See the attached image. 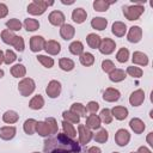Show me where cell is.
Masks as SVG:
<instances>
[{
  "instance_id": "obj_1",
  "label": "cell",
  "mask_w": 153,
  "mask_h": 153,
  "mask_svg": "<svg viewBox=\"0 0 153 153\" xmlns=\"http://www.w3.org/2000/svg\"><path fill=\"white\" fill-rule=\"evenodd\" d=\"M45 153H78L80 146L73 139L68 137L65 133H57L56 136L44 141Z\"/></svg>"
},
{
  "instance_id": "obj_2",
  "label": "cell",
  "mask_w": 153,
  "mask_h": 153,
  "mask_svg": "<svg viewBox=\"0 0 153 153\" xmlns=\"http://www.w3.org/2000/svg\"><path fill=\"white\" fill-rule=\"evenodd\" d=\"M54 5V1H43V0H33L27 6V12L32 16H41L45 12L47 7Z\"/></svg>"
},
{
  "instance_id": "obj_3",
  "label": "cell",
  "mask_w": 153,
  "mask_h": 153,
  "mask_svg": "<svg viewBox=\"0 0 153 153\" xmlns=\"http://www.w3.org/2000/svg\"><path fill=\"white\" fill-rule=\"evenodd\" d=\"M123 14L128 20H137L143 13L145 8L140 4H134L130 6H123Z\"/></svg>"
},
{
  "instance_id": "obj_4",
  "label": "cell",
  "mask_w": 153,
  "mask_h": 153,
  "mask_svg": "<svg viewBox=\"0 0 153 153\" xmlns=\"http://www.w3.org/2000/svg\"><path fill=\"white\" fill-rule=\"evenodd\" d=\"M36 88L35 80L31 78H23L18 84V91L23 97H29Z\"/></svg>"
},
{
  "instance_id": "obj_5",
  "label": "cell",
  "mask_w": 153,
  "mask_h": 153,
  "mask_svg": "<svg viewBox=\"0 0 153 153\" xmlns=\"http://www.w3.org/2000/svg\"><path fill=\"white\" fill-rule=\"evenodd\" d=\"M115 48H116V42L111 38H103L100 41V44H99V48L98 50L103 54V55H110L115 51Z\"/></svg>"
},
{
  "instance_id": "obj_6",
  "label": "cell",
  "mask_w": 153,
  "mask_h": 153,
  "mask_svg": "<svg viewBox=\"0 0 153 153\" xmlns=\"http://www.w3.org/2000/svg\"><path fill=\"white\" fill-rule=\"evenodd\" d=\"M78 131H79V142L81 145H86L88 143L92 137H93V133L91 129H88L85 124H79L78 126Z\"/></svg>"
},
{
  "instance_id": "obj_7",
  "label": "cell",
  "mask_w": 153,
  "mask_h": 153,
  "mask_svg": "<svg viewBox=\"0 0 153 153\" xmlns=\"http://www.w3.org/2000/svg\"><path fill=\"white\" fill-rule=\"evenodd\" d=\"M45 92L48 97L50 98H57L61 93V82L57 80H51L48 82V86L45 87Z\"/></svg>"
},
{
  "instance_id": "obj_8",
  "label": "cell",
  "mask_w": 153,
  "mask_h": 153,
  "mask_svg": "<svg viewBox=\"0 0 153 153\" xmlns=\"http://www.w3.org/2000/svg\"><path fill=\"white\" fill-rule=\"evenodd\" d=\"M130 141V134L127 129H118L115 134V142L121 146V147H124L129 143Z\"/></svg>"
},
{
  "instance_id": "obj_9",
  "label": "cell",
  "mask_w": 153,
  "mask_h": 153,
  "mask_svg": "<svg viewBox=\"0 0 153 153\" xmlns=\"http://www.w3.org/2000/svg\"><path fill=\"white\" fill-rule=\"evenodd\" d=\"M142 38V29L137 25H134L129 29L128 33H127V39L130 43H137L140 42Z\"/></svg>"
},
{
  "instance_id": "obj_10",
  "label": "cell",
  "mask_w": 153,
  "mask_h": 153,
  "mask_svg": "<svg viewBox=\"0 0 153 153\" xmlns=\"http://www.w3.org/2000/svg\"><path fill=\"white\" fill-rule=\"evenodd\" d=\"M44 44H45V39L42 36H32L30 38V49L33 53H38L42 49H44Z\"/></svg>"
},
{
  "instance_id": "obj_11",
  "label": "cell",
  "mask_w": 153,
  "mask_h": 153,
  "mask_svg": "<svg viewBox=\"0 0 153 153\" xmlns=\"http://www.w3.org/2000/svg\"><path fill=\"white\" fill-rule=\"evenodd\" d=\"M65 14L61 12V11H53L50 12L49 17H48V20L51 25L54 26H61L65 24Z\"/></svg>"
},
{
  "instance_id": "obj_12",
  "label": "cell",
  "mask_w": 153,
  "mask_h": 153,
  "mask_svg": "<svg viewBox=\"0 0 153 153\" xmlns=\"http://www.w3.org/2000/svg\"><path fill=\"white\" fill-rule=\"evenodd\" d=\"M120 97H121V92L117 88H114V87H108L103 92V99L105 102H109V103L117 102L120 99Z\"/></svg>"
},
{
  "instance_id": "obj_13",
  "label": "cell",
  "mask_w": 153,
  "mask_h": 153,
  "mask_svg": "<svg viewBox=\"0 0 153 153\" xmlns=\"http://www.w3.org/2000/svg\"><path fill=\"white\" fill-rule=\"evenodd\" d=\"M145 100V92L143 90L139 88V90H135L134 92H131V94L129 96V103L133 105V106H140Z\"/></svg>"
},
{
  "instance_id": "obj_14",
  "label": "cell",
  "mask_w": 153,
  "mask_h": 153,
  "mask_svg": "<svg viewBox=\"0 0 153 153\" xmlns=\"http://www.w3.org/2000/svg\"><path fill=\"white\" fill-rule=\"evenodd\" d=\"M75 35V29L73 25L71 24H63L60 26V36L65 39V41H69L74 37Z\"/></svg>"
},
{
  "instance_id": "obj_15",
  "label": "cell",
  "mask_w": 153,
  "mask_h": 153,
  "mask_svg": "<svg viewBox=\"0 0 153 153\" xmlns=\"http://www.w3.org/2000/svg\"><path fill=\"white\" fill-rule=\"evenodd\" d=\"M44 50H45L47 54H49V55H57V54L61 51V44H60L57 41H54V39L45 41Z\"/></svg>"
},
{
  "instance_id": "obj_16",
  "label": "cell",
  "mask_w": 153,
  "mask_h": 153,
  "mask_svg": "<svg viewBox=\"0 0 153 153\" xmlns=\"http://www.w3.org/2000/svg\"><path fill=\"white\" fill-rule=\"evenodd\" d=\"M17 134V129L13 126H5L2 128H0V139L5 140V141H10L12 140Z\"/></svg>"
},
{
  "instance_id": "obj_17",
  "label": "cell",
  "mask_w": 153,
  "mask_h": 153,
  "mask_svg": "<svg viewBox=\"0 0 153 153\" xmlns=\"http://www.w3.org/2000/svg\"><path fill=\"white\" fill-rule=\"evenodd\" d=\"M131 61H133L134 65H139V66L145 67V66L148 65V56L142 51H134Z\"/></svg>"
},
{
  "instance_id": "obj_18",
  "label": "cell",
  "mask_w": 153,
  "mask_h": 153,
  "mask_svg": "<svg viewBox=\"0 0 153 153\" xmlns=\"http://www.w3.org/2000/svg\"><path fill=\"white\" fill-rule=\"evenodd\" d=\"M100 124H102V122H100L99 116H97V115H94V114H91V115L87 116L85 126H86L88 129H91V130L99 129V128H100Z\"/></svg>"
},
{
  "instance_id": "obj_19",
  "label": "cell",
  "mask_w": 153,
  "mask_h": 153,
  "mask_svg": "<svg viewBox=\"0 0 153 153\" xmlns=\"http://www.w3.org/2000/svg\"><path fill=\"white\" fill-rule=\"evenodd\" d=\"M86 18H87V13H86V11L84 8L78 7V8L73 10V12H72V20L74 23L81 24V23H84L86 20Z\"/></svg>"
},
{
  "instance_id": "obj_20",
  "label": "cell",
  "mask_w": 153,
  "mask_h": 153,
  "mask_svg": "<svg viewBox=\"0 0 153 153\" xmlns=\"http://www.w3.org/2000/svg\"><path fill=\"white\" fill-rule=\"evenodd\" d=\"M129 127H130V129H131L135 134H141V133H143V130H145V128H146L143 121L140 120V118H137V117H134V118L130 120Z\"/></svg>"
},
{
  "instance_id": "obj_21",
  "label": "cell",
  "mask_w": 153,
  "mask_h": 153,
  "mask_svg": "<svg viewBox=\"0 0 153 153\" xmlns=\"http://www.w3.org/2000/svg\"><path fill=\"white\" fill-rule=\"evenodd\" d=\"M110 111H111L112 117H115L118 121H123L128 116V109L124 108V106H120V105L118 106H114Z\"/></svg>"
},
{
  "instance_id": "obj_22",
  "label": "cell",
  "mask_w": 153,
  "mask_h": 153,
  "mask_svg": "<svg viewBox=\"0 0 153 153\" xmlns=\"http://www.w3.org/2000/svg\"><path fill=\"white\" fill-rule=\"evenodd\" d=\"M111 32L116 36V37H123L127 32V25L122 22H115L112 24L111 27Z\"/></svg>"
},
{
  "instance_id": "obj_23",
  "label": "cell",
  "mask_w": 153,
  "mask_h": 153,
  "mask_svg": "<svg viewBox=\"0 0 153 153\" xmlns=\"http://www.w3.org/2000/svg\"><path fill=\"white\" fill-rule=\"evenodd\" d=\"M109 79L112 82H121V81H123L126 79V72L123 69L115 68L114 71H111L109 73Z\"/></svg>"
},
{
  "instance_id": "obj_24",
  "label": "cell",
  "mask_w": 153,
  "mask_h": 153,
  "mask_svg": "<svg viewBox=\"0 0 153 153\" xmlns=\"http://www.w3.org/2000/svg\"><path fill=\"white\" fill-rule=\"evenodd\" d=\"M18 120H19V115L14 110H7L2 115V121L7 124H13V123L18 122Z\"/></svg>"
},
{
  "instance_id": "obj_25",
  "label": "cell",
  "mask_w": 153,
  "mask_h": 153,
  "mask_svg": "<svg viewBox=\"0 0 153 153\" xmlns=\"http://www.w3.org/2000/svg\"><path fill=\"white\" fill-rule=\"evenodd\" d=\"M44 106V98L41 94H36L29 102V108L32 110H39Z\"/></svg>"
},
{
  "instance_id": "obj_26",
  "label": "cell",
  "mask_w": 153,
  "mask_h": 153,
  "mask_svg": "<svg viewBox=\"0 0 153 153\" xmlns=\"http://www.w3.org/2000/svg\"><path fill=\"white\" fill-rule=\"evenodd\" d=\"M116 2V0L114 1H106V0H94L93 1V8L98 12H106L110 7L111 4Z\"/></svg>"
},
{
  "instance_id": "obj_27",
  "label": "cell",
  "mask_w": 153,
  "mask_h": 153,
  "mask_svg": "<svg viewBox=\"0 0 153 153\" xmlns=\"http://www.w3.org/2000/svg\"><path fill=\"white\" fill-rule=\"evenodd\" d=\"M91 26L98 31H103L108 26V20L103 17H94L91 20Z\"/></svg>"
},
{
  "instance_id": "obj_28",
  "label": "cell",
  "mask_w": 153,
  "mask_h": 153,
  "mask_svg": "<svg viewBox=\"0 0 153 153\" xmlns=\"http://www.w3.org/2000/svg\"><path fill=\"white\" fill-rule=\"evenodd\" d=\"M36 133L41 136H49L51 135L50 134V129H49V126L47 124L45 121H38L37 124H36Z\"/></svg>"
},
{
  "instance_id": "obj_29",
  "label": "cell",
  "mask_w": 153,
  "mask_h": 153,
  "mask_svg": "<svg viewBox=\"0 0 153 153\" xmlns=\"http://www.w3.org/2000/svg\"><path fill=\"white\" fill-rule=\"evenodd\" d=\"M11 74L14 78H24L25 74H26V68H25L24 65L17 63V65H14V66L11 67Z\"/></svg>"
},
{
  "instance_id": "obj_30",
  "label": "cell",
  "mask_w": 153,
  "mask_h": 153,
  "mask_svg": "<svg viewBox=\"0 0 153 153\" xmlns=\"http://www.w3.org/2000/svg\"><path fill=\"white\" fill-rule=\"evenodd\" d=\"M100 41H102V38L96 33H88L87 37H86V42H87L88 47L92 48V49H98L99 44H100Z\"/></svg>"
},
{
  "instance_id": "obj_31",
  "label": "cell",
  "mask_w": 153,
  "mask_h": 153,
  "mask_svg": "<svg viewBox=\"0 0 153 153\" xmlns=\"http://www.w3.org/2000/svg\"><path fill=\"white\" fill-rule=\"evenodd\" d=\"M59 66L62 71L65 72H71L74 67H75V63L72 59H67V57H62L59 60Z\"/></svg>"
},
{
  "instance_id": "obj_32",
  "label": "cell",
  "mask_w": 153,
  "mask_h": 153,
  "mask_svg": "<svg viewBox=\"0 0 153 153\" xmlns=\"http://www.w3.org/2000/svg\"><path fill=\"white\" fill-rule=\"evenodd\" d=\"M36 124H37V121L33 120V118H29L24 122L23 124V129L24 131L27 134V135H32L35 131H36Z\"/></svg>"
},
{
  "instance_id": "obj_33",
  "label": "cell",
  "mask_w": 153,
  "mask_h": 153,
  "mask_svg": "<svg viewBox=\"0 0 153 153\" xmlns=\"http://www.w3.org/2000/svg\"><path fill=\"white\" fill-rule=\"evenodd\" d=\"M79 60H80V63L82 66H85V67H90V66H92L94 63V56H93V54L87 53V51L86 53H82L80 55Z\"/></svg>"
},
{
  "instance_id": "obj_34",
  "label": "cell",
  "mask_w": 153,
  "mask_h": 153,
  "mask_svg": "<svg viewBox=\"0 0 153 153\" xmlns=\"http://www.w3.org/2000/svg\"><path fill=\"white\" fill-rule=\"evenodd\" d=\"M61 124H62L63 133H65L68 137L74 139V137L76 136V130H75V128L73 127V124H72V123H69V122H67V121H63Z\"/></svg>"
},
{
  "instance_id": "obj_35",
  "label": "cell",
  "mask_w": 153,
  "mask_h": 153,
  "mask_svg": "<svg viewBox=\"0 0 153 153\" xmlns=\"http://www.w3.org/2000/svg\"><path fill=\"white\" fill-rule=\"evenodd\" d=\"M24 27L26 29V31H30V32L36 31L39 27V22L33 18H26L24 20Z\"/></svg>"
},
{
  "instance_id": "obj_36",
  "label": "cell",
  "mask_w": 153,
  "mask_h": 153,
  "mask_svg": "<svg viewBox=\"0 0 153 153\" xmlns=\"http://www.w3.org/2000/svg\"><path fill=\"white\" fill-rule=\"evenodd\" d=\"M69 51L73 55H81L84 53V44L80 41H74L69 44Z\"/></svg>"
},
{
  "instance_id": "obj_37",
  "label": "cell",
  "mask_w": 153,
  "mask_h": 153,
  "mask_svg": "<svg viewBox=\"0 0 153 153\" xmlns=\"http://www.w3.org/2000/svg\"><path fill=\"white\" fill-rule=\"evenodd\" d=\"M62 117H63V121H67L69 123H79L80 122V117L76 114L72 112L71 110H65L62 112Z\"/></svg>"
},
{
  "instance_id": "obj_38",
  "label": "cell",
  "mask_w": 153,
  "mask_h": 153,
  "mask_svg": "<svg viewBox=\"0 0 153 153\" xmlns=\"http://www.w3.org/2000/svg\"><path fill=\"white\" fill-rule=\"evenodd\" d=\"M16 36L17 35H14L12 31H10L8 29H6V30H2L1 31V39H2V42L4 43H6V44H12V42H13V39L16 38Z\"/></svg>"
},
{
  "instance_id": "obj_39",
  "label": "cell",
  "mask_w": 153,
  "mask_h": 153,
  "mask_svg": "<svg viewBox=\"0 0 153 153\" xmlns=\"http://www.w3.org/2000/svg\"><path fill=\"white\" fill-rule=\"evenodd\" d=\"M71 111L72 112H74V114H76L79 117L80 116H85L86 117V108L81 104V103H73L72 104V106H71Z\"/></svg>"
},
{
  "instance_id": "obj_40",
  "label": "cell",
  "mask_w": 153,
  "mask_h": 153,
  "mask_svg": "<svg viewBox=\"0 0 153 153\" xmlns=\"http://www.w3.org/2000/svg\"><path fill=\"white\" fill-rule=\"evenodd\" d=\"M108 139H109V133L105 129H99V131L94 134V141L98 143H105Z\"/></svg>"
},
{
  "instance_id": "obj_41",
  "label": "cell",
  "mask_w": 153,
  "mask_h": 153,
  "mask_svg": "<svg viewBox=\"0 0 153 153\" xmlns=\"http://www.w3.org/2000/svg\"><path fill=\"white\" fill-rule=\"evenodd\" d=\"M99 118H100V122H103V123H105V124H109V123L112 122V118H114V117H112V115H111L110 109L105 108V109H103V110L100 111Z\"/></svg>"
},
{
  "instance_id": "obj_42",
  "label": "cell",
  "mask_w": 153,
  "mask_h": 153,
  "mask_svg": "<svg viewBox=\"0 0 153 153\" xmlns=\"http://www.w3.org/2000/svg\"><path fill=\"white\" fill-rule=\"evenodd\" d=\"M6 26L8 27L10 31H19L22 29V23L17 18H12L6 22Z\"/></svg>"
},
{
  "instance_id": "obj_43",
  "label": "cell",
  "mask_w": 153,
  "mask_h": 153,
  "mask_svg": "<svg viewBox=\"0 0 153 153\" xmlns=\"http://www.w3.org/2000/svg\"><path fill=\"white\" fill-rule=\"evenodd\" d=\"M128 59H129V50L127 48H121L116 54V60L121 63H124L128 61Z\"/></svg>"
},
{
  "instance_id": "obj_44",
  "label": "cell",
  "mask_w": 153,
  "mask_h": 153,
  "mask_svg": "<svg viewBox=\"0 0 153 153\" xmlns=\"http://www.w3.org/2000/svg\"><path fill=\"white\" fill-rule=\"evenodd\" d=\"M37 60L41 65H43L45 68H51L54 66V59L53 57H49L47 55H38L37 56Z\"/></svg>"
},
{
  "instance_id": "obj_45",
  "label": "cell",
  "mask_w": 153,
  "mask_h": 153,
  "mask_svg": "<svg viewBox=\"0 0 153 153\" xmlns=\"http://www.w3.org/2000/svg\"><path fill=\"white\" fill-rule=\"evenodd\" d=\"M16 60H17V55H16V53H14L13 50L7 49V50L4 53V63L11 65V63H13Z\"/></svg>"
},
{
  "instance_id": "obj_46",
  "label": "cell",
  "mask_w": 153,
  "mask_h": 153,
  "mask_svg": "<svg viewBox=\"0 0 153 153\" xmlns=\"http://www.w3.org/2000/svg\"><path fill=\"white\" fill-rule=\"evenodd\" d=\"M11 45H12L17 51L22 53V51L24 50V48H25V43H24L23 37H20V36H16V38L13 39V42H12Z\"/></svg>"
},
{
  "instance_id": "obj_47",
  "label": "cell",
  "mask_w": 153,
  "mask_h": 153,
  "mask_svg": "<svg viewBox=\"0 0 153 153\" xmlns=\"http://www.w3.org/2000/svg\"><path fill=\"white\" fill-rule=\"evenodd\" d=\"M126 74H129V75H130V76H133V78H141V76H142V74H143V72H142V69H141L140 67L129 66V67L127 68Z\"/></svg>"
},
{
  "instance_id": "obj_48",
  "label": "cell",
  "mask_w": 153,
  "mask_h": 153,
  "mask_svg": "<svg viewBox=\"0 0 153 153\" xmlns=\"http://www.w3.org/2000/svg\"><path fill=\"white\" fill-rule=\"evenodd\" d=\"M45 122H47V124L49 126V129H50V134L51 135H54V134H56L57 133V122H56V120L54 118V117H48V118H45Z\"/></svg>"
},
{
  "instance_id": "obj_49",
  "label": "cell",
  "mask_w": 153,
  "mask_h": 153,
  "mask_svg": "<svg viewBox=\"0 0 153 153\" xmlns=\"http://www.w3.org/2000/svg\"><path fill=\"white\" fill-rule=\"evenodd\" d=\"M115 67L116 66L111 60H103V62H102V69L105 73H110L111 71L115 69Z\"/></svg>"
},
{
  "instance_id": "obj_50",
  "label": "cell",
  "mask_w": 153,
  "mask_h": 153,
  "mask_svg": "<svg viewBox=\"0 0 153 153\" xmlns=\"http://www.w3.org/2000/svg\"><path fill=\"white\" fill-rule=\"evenodd\" d=\"M86 110L90 111L91 114H96V112L99 110V104H98L97 102L91 100V102L87 103V105H86Z\"/></svg>"
},
{
  "instance_id": "obj_51",
  "label": "cell",
  "mask_w": 153,
  "mask_h": 153,
  "mask_svg": "<svg viewBox=\"0 0 153 153\" xmlns=\"http://www.w3.org/2000/svg\"><path fill=\"white\" fill-rule=\"evenodd\" d=\"M7 14H8V7L5 4L0 2V19L1 18H5Z\"/></svg>"
},
{
  "instance_id": "obj_52",
  "label": "cell",
  "mask_w": 153,
  "mask_h": 153,
  "mask_svg": "<svg viewBox=\"0 0 153 153\" xmlns=\"http://www.w3.org/2000/svg\"><path fill=\"white\" fill-rule=\"evenodd\" d=\"M136 153H152V151L146 146H140Z\"/></svg>"
},
{
  "instance_id": "obj_53",
  "label": "cell",
  "mask_w": 153,
  "mask_h": 153,
  "mask_svg": "<svg viewBox=\"0 0 153 153\" xmlns=\"http://www.w3.org/2000/svg\"><path fill=\"white\" fill-rule=\"evenodd\" d=\"M87 153H102V151H100V148H99V147L92 146V147H90V148H88Z\"/></svg>"
},
{
  "instance_id": "obj_54",
  "label": "cell",
  "mask_w": 153,
  "mask_h": 153,
  "mask_svg": "<svg viewBox=\"0 0 153 153\" xmlns=\"http://www.w3.org/2000/svg\"><path fill=\"white\" fill-rule=\"evenodd\" d=\"M153 131H151V133H148V135H147V143L151 146V147H153Z\"/></svg>"
},
{
  "instance_id": "obj_55",
  "label": "cell",
  "mask_w": 153,
  "mask_h": 153,
  "mask_svg": "<svg viewBox=\"0 0 153 153\" xmlns=\"http://www.w3.org/2000/svg\"><path fill=\"white\" fill-rule=\"evenodd\" d=\"M4 62V51L0 50V65Z\"/></svg>"
},
{
  "instance_id": "obj_56",
  "label": "cell",
  "mask_w": 153,
  "mask_h": 153,
  "mask_svg": "<svg viewBox=\"0 0 153 153\" xmlns=\"http://www.w3.org/2000/svg\"><path fill=\"white\" fill-rule=\"evenodd\" d=\"M4 74H5V72H4L2 69H0V79H1L2 76H4Z\"/></svg>"
},
{
  "instance_id": "obj_57",
  "label": "cell",
  "mask_w": 153,
  "mask_h": 153,
  "mask_svg": "<svg viewBox=\"0 0 153 153\" xmlns=\"http://www.w3.org/2000/svg\"><path fill=\"white\" fill-rule=\"evenodd\" d=\"M32 153H41V152H32Z\"/></svg>"
},
{
  "instance_id": "obj_58",
  "label": "cell",
  "mask_w": 153,
  "mask_h": 153,
  "mask_svg": "<svg viewBox=\"0 0 153 153\" xmlns=\"http://www.w3.org/2000/svg\"><path fill=\"white\" fill-rule=\"evenodd\" d=\"M112 153H120V152H112Z\"/></svg>"
},
{
  "instance_id": "obj_59",
  "label": "cell",
  "mask_w": 153,
  "mask_h": 153,
  "mask_svg": "<svg viewBox=\"0 0 153 153\" xmlns=\"http://www.w3.org/2000/svg\"><path fill=\"white\" fill-rule=\"evenodd\" d=\"M130 153H136V152H130Z\"/></svg>"
}]
</instances>
